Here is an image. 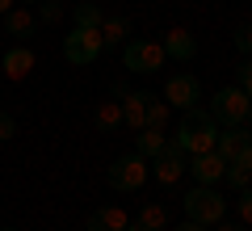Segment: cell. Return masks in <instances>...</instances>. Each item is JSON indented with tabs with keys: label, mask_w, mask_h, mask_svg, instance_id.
<instances>
[{
	"label": "cell",
	"mask_w": 252,
	"mask_h": 231,
	"mask_svg": "<svg viewBox=\"0 0 252 231\" xmlns=\"http://www.w3.org/2000/svg\"><path fill=\"white\" fill-rule=\"evenodd\" d=\"M215 139H219V122L210 118V109H185L177 126V143L185 156H202V151H215Z\"/></svg>",
	"instance_id": "obj_1"
},
{
	"label": "cell",
	"mask_w": 252,
	"mask_h": 231,
	"mask_svg": "<svg viewBox=\"0 0 252 231\" xmlns=\"http://www.w3.org/2000/svg\"><path fill=\"white\" fill-rule=\"evenodd\" d=\"M181 206H185V219L202 223V227H215V223L227 219V198L219 194L215 185H193Z\"/></svg>",
	"instance_id": "obj_2"
},
{
	"label": "cell",
	"mask_w": 252,
	"mask_h": 231,
	"mask_svg": "<svg viewBox=\"0 0 252 231\" xmlns=\"http://www.w3.org/2000/svg\"><path fill=\"white\" fill-rule=\"evenodd\" d=\"M248 105H252L248 93L240 84H227V89H219L210 97V118L219 126H248Z\"/></svg>",
	"instance_id": "obj_3"
},
{
	"label": "cell",
	"mask_w": 252,
	"mask_h": 231,
	"mask_svg": "<svg viewBox=\"0 0 252 231\" xmlns=\"http://www.w3.org/2000/svg\"><path fill=\"white\" fill-rule=\"evenodd\" d=\"M122 63L126 71H135V76H156V71L168 63L160 42H147V38H126L122 42Z\"/></svg>",
	"instance_id": "obj_4"
},
{
	"label": "cell",
	"mask_w": 252,
	"mask_h": 231,
	"mask_svg": "<svg viewBox=\"0 0 252 231\" xmlns=\"http://www.w3.org/2000/svg\"><path fill=\"white\" fill-rule=\"evenodd\" d=\"M109 189H118V194H135V189H143V181L152 177V164L139 156V151H130V156H118L114 164H109Z\"/></svg>",
	"instance_id": "obj_5"
},
{
	"label": "cell",
	"mask_w": 252,
	"mask_h": 231,
	"mask_svg": "<svg viewBox=\"0 0 252 231\" xmlns=\"http://www.w3.org/2000/svg\"><path fill=\"white\" fill-rule=\"evenodd\" d=\"M101 51H105L101 30H80V26H72V34L63 38V59L76 63V67H84V63L101 59Z\"/></svg>",
	"instance_id": "obj_6"
},
{
	"label": "cell",
	"mask_w": 252,
	"mask_h": 231,
	"mask_svg": "<svg viewBox=\"0 0 252 231\" xmlns=\"http://www.w3.org/2000/svg\"><path fill=\"white\" fill-rule=\"evenodd\" d=\"M147 164H152V177L160 181V185H177V181L185 177V168H189V164H185V151H181L177 139H168L160 147V156H152Z\"/></svg>",
	"instance_id": "obj_7"
},
{
	"label": "cell",
	"mask_w": 252,
	"mask_h": 231,
	"mask_svg": "<svg viewBox=\"0 0 252 231\" xmlns=\"http://www.w3.org/2000/svg\"><path fill=\"white\" fill-rule=\"evenodd\" d=\"M164 101H168L172 109H193L202 101V80L198 76H189V71H181V76H168V84H164Z\"/></svg>",
	"instance_id": "obj_8"
},
{
	"label": "cell",
	"mask_w": 252,
	"mask_h": 231,
	"mask_svg": "<svg viewBox=\"0 0 252 231\" xmlns=\"http://www.w3.org/2000/svg\"><path fill=\"white\" fill-rule=\"evenodd\" d=\"M185 172H193V181H198V185H219V181H223V172H227V160L219 156V151H202V156H193V160H189Z\"/></svg>",
	"instance_id": "obj_9"
},
{
	"label": "cell",
	"mask_w": 252,
	"mask_h": 231,
	"mask_svg": "<svg viewBox=\"0 0 252 231\" xmlns=\"http://www.w3.org/2000/svg\"><path fill=\"white\" fill-rule=\"evenodd\" d=\"M34 51H30L26 42H17V46H9V51H4V59H0V71H4V76H9V80H26L30 71H34Z\"/></svg>",
	"instance_id": "obj_10"
},
{
	"label": "cell",
	"mask_w": 252,
	"mask_h": 231,
	"mask_svg": "<svg viewBox=\"0 0 252 231\" xmlns=\"http://www.w3.org/2000/svg\"><path fill=\"white\" fill-rule=\"evenodd\" d=\"M160 46H164V55H168V59H181V63L198 55V38L189 34V30H181V26H177V30H168Z\"/></svg>",
	"instance_id": "obj_11"
},
{
	"label": "cell",
	"mask_w": 252,
	"mask_h": 231,
	"mask_svg": "<svg viewBox=\"0 0 252 231\" xmlns=\"http://www.w3.org/2000/svg\"><path fill=\"white\" fill-rule=\"evenodd\" d=\"M4 34L17 38V42H30V38L38 34V17L30 9H9L4 13Z\"/></svg>",
	"instance_id": "obj_12"
},
{
	"label": "cell",
	"mask_w": 252,
	"mask_h": 231,
	"mask_svg": "<svg viewBox=\"0 0 252 231\" xmlns=\"http://www.w3.org/2000/svg\"><path fill=\"white\" fill-rule=\"evenodd\" d=\"M147 97L152 93H126L122 97V122L130 131H143V118H147Z\"/></svg>",
	"instance_id": "obj_13"
},
{
	"label": "cell",
	"mask_w": 252,
	"mask_h": 231,
	"mask_svg": "<svg viewBox=\"0 0 252 231\" xmlns=\"http://www.w3.org/2000/svg\"><path fill=\"white\" fill-rule=\"evenodd\" d=\"M126 210H118V206H101V210L89 214V231H126Z\"/></svg>",
	"instance_id": "obj_14"
},
{
	"label": "cell",
	"mask_w": 252,
	"mask_h": 231,
	"mask_svg": "<svg viewBox=\"0 0 252 231\" xmlns=\"http://www.w3.org/2000/svg\"><path fill=\"white\" fill-rule=\"evenodd\" d=\"M244 143H252V134L244 131V126H223V131H219V139H215V151L223 156V160H231Z\"/></svg>",
	"instance_id": "obj_15"
},
{
	"label": "cell",
	"mask_w": 252,
	"mask_h": 231,
	"mask_svg": "<svg viewBox=\"0 0 252 231\" xmlns=\"http://www.w3.org/2000/svg\"><path fill=\"white\" fill-rule=\"evenodd\" d=\"M168 143V134L164 131H152V126H143V131H135V151L143 156V160H152V156H160V147Z\"/></svg>",
	"instance_id": "obj_16"
},
{
	"label": "cell",
	"mask_w": 252,
	"mask_h": 231,
	"mask_svg": "<svg viewBox=\"0 0 252 231\" xmlns=\"http://www.w3.org/2000/svg\"><path fill=\"white\" fill-rule=\"evenodd\" d=\"M139 227H147V231H168V210H164L160 202H147L143 210H139Z\"/></svg>",
	"instance_id": "obj_17"
},
{
	"label": "cell",
	"mask_w": 252,
	"mask_h": 231,
	"mask_svg": "<svg viewBox=\"0 0 252 231\" xmlns=\"http://www.w3.org/2000/svg\"><path fill=\"white\" fill-rule=\"evenodd\" d=\"M101 38H105V46H118L130 38V17H105L101 21Z\"/></svg>",
	"instance_id": "obj_18"
},
{
	"label": "cell",
	"mask_w": 252,
	"mask_h": 231,
	"mask_svg": "<svg viewBox=\"0 0 252 231\" xmlns=\"http://www.w3.org/2000/svg\"><path fill=\"white\" fill-rule=\"evenodd\" d=\"M93 122H97V131H114V126L122 122V101H101L97 114H93Z\"/></svg>",
	"instance_id": "obj_19"
},
{
	"label": "cell",
	"mask_w": 252,
	"mask_h": 231,
	"mask_svg": "<svg viewBox=\"0 0 252 231\" xmlns=\"http://www.w3.org/2000/svg\"><path fill=\"white\" fill-rule=\"evenodd\" d=\"M168 101H160L152 93V97H147V118H143V126H152V131H164V126H168Z\"/></svg>",
	"instance_id": "obj_20"
},
{
	"label": "cell",
	"mask_w": 252,
	"mask_h": 231,
	"mask_svg": "<svg viewBox=\"0 0 252 231\" xmlns=\"http://www.w3.org/2000/svg\"><path fill=\"white\" fill-rule=\"evenodd\" d=\"M101 21H105V13H101L97 4H89V0L76 4V26L80 30H101Z\"/></svg>",
	"instance_id": "obj_21"
},
{
	"label": "cell",
	"mask_w": 252,
	"mask_h": 231,
	"mask_svg": "<svg viewBox=\"0 0 252 231\" xmlns=\"http://www.w3.org/2000/svg\"><path fill=\"white\" fill-rule=\"evenodd\" d=\"M235 214H240V223L252 227V185L248 189H235Z\"/></svg>",
	"instance_id": "obj_22"
},
{
	"label": "cell",
	"mask_w": 252,
	"mask_h": 231,
	"mask_svg": "<svg viewBox=\"0 0 252 231\" xmlns=\"http://www.w3.org/2000/svg\"><path fill=\"white\" fill-rule=\"evenodd\" d=\"M38 4H42V9L34 13L38 21H46V26H55V21H63V4H59V0H38Z\"/></svg>",
	"instance_id": "obj_23"
},
{
	"label": "cell",
	"mask_w": 252,
	"mask_h": 231,
	"mask_svg": "<svg viewBox=\"0 0 252 231\" xmlns=\"http://www.w3.org/2000/svg\"><path fill=\"white\" fill-rule=\"evenodd\" d=\"M223 181L231 189H248V181H252V172L248 168H240V164H227V172H223Z\"/></svg>",
	"instance_id": "obj_24"
},
{
	"label": "cell",
	"mask_w": 252,
	"mask_h": 231,
	"mask_svg": "<svg viewBox=\"0 0 252 231\" xmlns=\"http://www.w3.org/2000/svg\"><path fill=\"white\" fill-rule=\"evenodd\" d=\"M235 84H240V89L252 97V59H248V55H244V59H240V67H235Z\"/></svg>",
	"instance_id": "obj_25"
},
{
	"label": "cell",
	"mask_w": 252,
	"mask_h": 231,
	"mask_svg": "<svg viewBox=\"0 0 252 231\" xmlns=\"http://www.w3.org/2000/svg\"><path fill=\"white\" fill-rule=\"evenodd\" d=\"M231 42H235V51H240V55H252V21L235 30V38H231Z\"/></svg>",
	"instance_id": "obj_26"
},
{
	"label": "cell",
	"mask_w": 252,
	"mask_h": 231,
	"mask_svg": "<svg viewBox=\"0 0 252 231\" xmlns=\"http://www.w3.org/2000/svg\"><path fill=\"white\" fill-rule=\"evenodd\" d=\"M13 134H17V118H13L9 109H0V143H9Z\"/></svg>",
	"instance_id": "obj_27"
},
{
	"label": "cell",
	"mask_w": 252,
	"mask_h": 231,
	"mask_svg": "<svg viewBox=\"0 0 252 231\" xmlns=\"http://www.w3.org/2000/svg\"><path fill=\"white\" fill-rule=\"evenodd\" d=\"M227 164H240V168H248V172H252V143H244V147L235 151V156H231Z\"/></svg>",
	"instance_id": "obj_28"
},
{
	"label": "cell",
	"mask_w": 252,
	"mask_h": 231,
	"mask_svg": "<svg viewBox=\"0 0 252 231\" xmlns=\"http://www.w3.org/2000/svg\"><path fill=\"white\" fill-rule=\"evenodd\" d=\"M177 231H210V227H202V223H193V219H185V223H177Z\"/></svg>",
	"instance_id": "obj_29"
},
{
	"label": "cell",
	"mask_w": 252,
	"mask_h": 231,
	"mask_svg": "<svg viewBox=\"0 0 252 231\" xmlns=\"http://www.w3.org/2000/svg\"><path fill=\"white\" fill-rule=\"evenodd\" d=\"M215 231H244V223H215Z\"/></svg>",
	"instance_id": "obj_30"
},
{
	"label": "cell",
	"mask_w": 252,
	"mask_h": 231,
	"mask_svg": "<svg viewBox=\"0 0 252 231\" xmlns=\"http://www.w3.org/2000/svg\"><path fill=\"white\" fill-rule=\"evenodd\" d=\"M13 9V4H9V0H0V17H4V13H9Z\"/></svg>",
	"instance_id": "obj_31"
},
{
	"label": "cell",
	"mask_w": 252,
	"mask_h": 231,
	"mask_svg": "<svg viewBox=\"0 0 252 231\" xmlns=\"http://www.w3.org/2000/svg\"><path fill=\"white\" fill-rule=\"evenodd\" d=\"M126 231H147V227H139V223H126Z\"/></svg>",
	"instance_id": "obj_32"
},
{
	"label": "cell",
	"mask_w": 252,
	"mask_h": 231,
	"mask_svg": "<svg viewBox=\"0 0 252 231\" xmlns=\"http://www.w3.org/2000/svg\"><path fill=\"white\" fill-rule=\"evenodd\" d=\"M248 131H252V105H248Z\"/></svg>",
	"instance_id": "obj_33"
},
{
	"label": "cell",
	"mask_w": 252,
	"mask_h": 231,
	"mask_svg": "<svg viewBox=\"0 0 252 231\" xmlns=\"http://www.w3.org/2000/svg\"><path fill=\"white\" fill-rule=\"evenodd\" d=\"M0 231H17V227H0Z\"/></svg>",
	"instance_id": "obj_34"
},
{
	"label": "cell",
	"mask_w": 252,
	"mask_h": 231,
	"mask_svg": "<svg viewBox=\"0 0 252 231\" xmlns=\"http://www.w3.org/2000/svg\"><path fill=\"white\" fill-rule=\"evenodd\" d=\"M26 4H38V0H26Z\"/></svg>",
	"instance_id": "obj_35"
}]
</instances>
